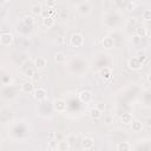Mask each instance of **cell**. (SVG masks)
<instances>
[{"label": "cell", "instance_id": "603a6c76", "mask_svg": "<svg viewBox=\"0 0 151 151\" xmlns=\"http://www.w3.org/2000/svg\"><path fill=\"white\" fill-rule=\"evenodd\" d=\"M142 18L143 20L145 21H151V9L150 8H146L142 12Z\"/></svg>", "mask_w": 151, "mask_h": 151}, {"label": "cell", "instance_id": "52a82bcc", "mask_svg": "<svg viewBox=\"0 0 151 151\" xmlns=\"http://www.w3.org/2000/svg\"><path fill=\"white\" fill-rule=\"evenodd\" d=\"M78 99H79L81 103L87 104V103H90V101L92 100V93H91L90 91H87V90H83V91H80V92L78 93Z\"/></svg>", "mask_w": 151, "mask_h": 151}, {"label": "cell", "instance_id": "3957f363", "mask_svg": "<svg viewBox=\"0 0 151 151\" xmlns=\"http://www.w3.org/2000/svg\"><path fill=\"white\" fill-rule=\"evenodd\" d=\"M142 66H143V63L137 57H132L127 60V67L132 71H138L142 68Z\"/></svg>", "mask_w": 151, "mask_h": 151}, {"label": "cell", "instance_id": "5b68a950", "mask_svg": "<svg viewBox=\"0 0 151 151\" xmlns=\"http://www.w3.org/2000/svg\"><path fill=\"white\" fill-rule=\"evenodd\" d=\"M13 42V34L11 32H2L0 34V44L1 46H9Z\"/></svg>", "mask_w": 151, "mask_h": 151}, {"label": "cell", "instance_id": "d4e9b609", "mask_svg": "<svg viewBox=\"0 0 151 151\" xmlns=\"http://www.w3.org/2000/svg\"><path fill=\"white\" fill-rule=\"evenodd\" d=\"M48 147H50V149H53V150H57V147H58V142H57L55 139H51V140L48 142Z\"/></svg>", "mask_w": 151, "mask_h": 151}, {"label": "cell", "instance_id": "cb8c5ba5", "mask_svg": "<svg viewBox=\"0 0 151 151\" xmlns=\"http://www.w3.org/2000/svg\"><path fill=\"white\" fill-rule=\"evenodd\" d=\"M54 139H55L57 142H60V140L66 139V137H65V134H64L63 132H55V133H54Z\"/></svg>", "mask_w": 151, "mask_h": 151}, {"label": "cell", "instance_id": "8992f818", "mask_svg": "<svg viewBox=\"0 0 151 151\" xmlns=\"http://www.w3.org/2000/svg\"><path fill=\"white\" fill-rule=\"evenodd\" d=\"M33 97H34V99L38 100V101H44V100L47 99V92H46V90L42 88V87H37V88L34 90V92H33Z\"/></svg>", "mask_w": 151, "mask_h": 151}, {"label": "cell", "instance_id": "8fae6325", "mask_svg": "<svg viewBox=\"0 0 151 151\" xmlns=\"http://www.w3.org/2000/svg\"><path fill=\"white\" fill-rule=\"evenodd\" d=\"M101 44H103V47H104V48L110 50V48H113V46H114V40H113L111 37L106 35V37H104V38H103Z\"/></svg>", "mask_w": 151, "mask_h": 151}, {"label": "cell", "instance_id": "8d00e7d4", "mask_svg": "<svg viewBox=\"0 0 151 151\" xmlns=\"http://www.w3.org/2000/svg\"><path fill=\"white\" fill-rule=\"evenodd\" d=\"M12 151H13V150H12Z\"/></svg>", "mask_w": 151, "mask_h": 151}, {"label": "cell", "instance_id": "9c48e42d", "mask_svg": "<svg viewBox=\"0 0 151 151\" xmlns=\"http://www.w3.org/2000/svg\"><path fill=\"white\" fill-rule=\"evenodd\" d=\"M81 146L85 150H91L94 146V140L92 137H84L81 140Z\"/></svg>", "mask_w": 151, "mask_h": 151}, {"label": "cell", "instance_id": "484cf974", "mask_svg": "<svg viewBox=\"0 0 151 151\" xmlns=\"http://www.w3.org/2000/svg\"><path fill=\"white\" fill-rule=\"evenodd\" d=\"M34 70L33 68H27V70H25V72H24V74L26 76V77H28V78H31L32 79V77L34 76Z\"/></svg>", "mask_w": 151, "mask_h": 151}, {"label": "cell", "instance_id": "ba28073f", "mask_svg": "<svg viewBox=\"0 0 151 151\" xmlns=\"http://www.w3.org/2000/svg\"><path fill=\"white\" fill-rule=\"evenodd\" d=\"M34 90H35V87H34L33 81H25L21 85V91L24 93H33Z\"/></svg>", "mask_w": 151, "mask_h": 151}, {"label": "cell", "instance_id": "e575fe53", "mask_svg": "<svg viewBox=\"0 0 151 151\" xmlns=\"http://www.w3.org/2000/svg\"><path fill=\"white\" fill-rule=\"evenodd\" d=\"M47 151H57V150H53V149H50V147H48V149H47Z\"/></svg>", "mask_w": 151, "mask_h": 151}, {"label": "cell", "instance_id": "d6986e66", "mask_svg": "<svg viewBox=\"0 0 151 151\" xmlns=\"http://www.w3.org/2000/svg\"><path fill=\"white\" fill-rule=\"evenodd\" d=\"M120 122L123 123V124H131L132 122H133V117H132V114L131 113H129V112H124L122 116H120Z\"/></svg>", "mask_w": 151, "mask_h": 151}, {"label": "cell", "instance_id": "ffe728a7", "mask_svg": "<svg viewBox=\"0 0 151 151\" xmlns=\"http://www.w3.org/2000/svg\"><path fill=\"white\" fill-rule=\"evenodd\" d=\"M131 130L133 132H136V133L142 132V130H143V123L140 120H133L131 123Z\"/></svg>", "mask_w": 151, "mask_h": 151}, {"label": "cell", "instance_id": "7402d4cb", "mask_svg": "<svg viewBox=\"0 0 151 151\" xmlns=\"http://www.w3.org/2000/svg\"><path fill=\"white\" fill-rule=\"evenodd\" d=\"M54 60H55V63H64L66 60V57L63 52H57L54 54Z\"/></svg>", "mask_w": 151, "mask_h": 151}, {"label": "cell", "instance_id": "30bf717a", "mask_svg": "<svg viewBox=\"0 0 151 151\" xmlns=\"http://www.w3.org/2000/svg\"><path fill=\"white\" fill-rule=\"evenodd\" d=\"M134 33H136V37H138V38L142 39V38H145L147 35L149 31H147V27L146 26H138L134 29Z\"/></svg>", "mask_w": 151, "mask_h": 151}, {"label": "cell", "instance_id": "f546056e", "mask_svg": "<svg viewBox=\"0 0 151 151\" xmlns=\"http://www.w3.org/2000/svg\"><path fill=\"white\" fill-rule=\"evenodd\" d=\"M104 122H105L106 124H111V123H113V118H112L111 116H106V117L104 118Z\"/></svg>", "mask_w": 151, "mask_h": 151}, {"label": "cell", "instance_id": "4fadbf2b", "mask_svg": "<svg viewBox=\"0 0 151 151\" xmlns=\"http://www.w3.org/2000/svg\"><path fill=\"white\" fill-rule=\"evenodd\" d=\"M70 149H71V143L67 139L58 142V147H57L58 151H68Z\"/></svg>", "mask_w": 151, "mask_h": 151}, {"label": "cell", "instance_id": "d590c367", "mask_svg": "<svg viewBox=\"0 0 151 151\" xmlns=\"http://www.w3.org/2000/svg\"><path fill=\"white\" fill-rule=\"evenodd\" d=\"M35 151H39V150H35Z\"/></svg>", "mask_w": 151, "mask_h": 151}, {"label": "cell", "instance_id": "44dd1931", "mask_svg": "<svg viewBox=\"0 0 151 151\" xmlns=\"http://www.w3.org/2000/svg\"><path fill=\"white\" fill-rule=\"evenodd\" d=\"M21 22H22L25 26L31 27V26L34 25V19H33L32 15H24V17L21 18Z\"/></svg>", "mask_w": 151, "mask_h": 151}, {"label": "cell", "instance_id": "e0dca14e", "mask_svg": "<svg viewBox=\"0 0 151 151\" xmlns=\"http://www.w3.org/2000/svg\"><path fill=\"white\" fill-rule=\"evenodd\" d=\"M42 6H41V4H34V5H32V7H31V13L33 14V15H40L41 17V13H42Z\"/></svg>", "mask_w": 151, "mask_h": 151}, {"label": "cell", "instance_id": "5bb4252c", "mask_svg": "<svg viewBox=\"0 0 151 151\" xmlns=\"http://www.w3.org/2000/svg\"><path fill=\"white\" fill-rule=\"evenodd\" d=\"M88 114H90V118H91V119H94V120L100 119V118H101V116H103L101 111H100V110H98L96 106H94V107H92V109L90 110Z\"/></svg>", "mask_w": 151, "mask_h": 151}, {"label": "cell", "instance_id": "d6a6232c", "mask_svg": "<svg viewBox=\"0 0 151 151\" xmlns=\"http://www.w3.org/2000/svg\"><path fill=\"white\" fill-rule=\"evenodd\" d=\"M55 5V1H48L47 2V7H51V8H53L52 6H54Z\"/></svg>", "mask_w": 151, "mask_h": 151}, {"label": "cell", "instance_id": "7c38bea8", "mask_svg": "<svg viewBox=\"0 0 151 151\" xmlns=\"http://www.w3.org/2000/svg\"><path fill=\"white\" fill-rule=\"evenodd\" d=\"M47 65V60L44 58V57H37L35 60H34V66L38 68V70H41V68H45Z\"/></svg>", "mask_w": 151, "mask_h": 151}, {"label": "cell", "instance_id": "7a4b0ae2", "mask_svg": "<svg viewBox=\"0 0 151 151\" xmlns=\"http://www.w3.org/2000/svg\"><path fill=\"white\" fill-rule=\"evenodd\" d=\"M70 44L73 47H81L84 45V35L81 33H73L70 37Z\"/></svg>", "mask_w": 151, "mask_h": 151}, {"label": "cell", "instance_id": "83f0119b", "mask_svg": "<svg viewBox=\"0 0 151 151\" xmlns=\"http://www.w3.org/2000/svg\"><path fill=\"white\" fill-rule=\"evenodd\" d=\"M96 107L103 112V111H105V109H106V105H105L103 101H99V103H97V104H96Z\"/></svg>", "mask_w": 151, "mask_h": 151}, {"label": "cell", "instance_id": "4dcf8cb0", "mask_svg": "<svg viewBox=\"0 0 151 151\" xmlns=\"http://www.w3.org/2000/svg\"><path fill=\"white\" fill-rule=\"evenodd\" d=\"M136 22H137L136 18H131V17H130V18L127 19V25H134Z\"/></svg>", "mask_w": 151, "mask_h": 151}, {"label": "cell", "instance_id": "ac0fdd59", "mask_svg": "<svg viewBox=\"0 0 151 151\" xmlns=\"http://www.w3.org/2000/svg\"><path fill=\"white\" fill-rule=\"evenodd\" d=\"M42 25H44L46 28H52V27L55 25V18L52 15V17H48V18L42 19Z\"/></svg>", "mask_w": 151, "mask_h": 151}, {"label": "cell", "instance_id": "836d02e7", "mask_svg": "<svg viewBox=\"0 0 151 151\" xmlns=\"http://www.w3.org/2000/svg\"><path fill=\"white\" fill-rule=\"evenodd\" d=\"M147 81H149V83L151 84V72H150V73L147 74Z\"/></svg>", "mask_w": 151, "mask_h": 151}, {"label": "cell", "instance_id": "2e32d148", "mask_svg": "<svg viewBox=\"0 0 151 151\" xmlns=\"http://www.w3.org/2000/svg\"><path fill=\"white\" fill-rule=\"evenodd\" d=\"M117 151H131V144L129 142H119L117 144Z\"/></svg>", "mask_w": 151, "mask_h": 151}, {"label": "cell", "instance_id": "9a60e30c", "mask_svg": "<svg viewBox=\"0 0 151 151\" xmlns=\"http://www.w3.org/2000/svg\"><path fill=\"white\" fill-rule=\"evenodd\" d=\"M100 76L104 80H111L112 78V71L110 67H104L100 70Z\"/></svg>", "mask_w": 151, "mask_h": 151}, {"label": "cell", "instance_id": "277c9868", "mask_svg": "<svg viewBox=\"0 0 151 151\" xmlns=\"http://www.w3.org/2000/svg\"><path fill=\"white\" fill-rule=\"evenodd\" d=\"M66 101L61 98H58V99H54L53 100V109L54 111H57L58 113H64L66 111Z\"/></svg>", "mask_w": 151, "mask_h": 151}, {"label": "cell", "instance_id": "4316f807", "mask_svg": "<svg viewBox=\"0 0 151 151\" xmlns=\"http://www.w3.org/2000/svg\"><path fill=\"white\" fill-rule=\"evenodd\" d=\"M137 5H138V2H134V1H133V2H131V1H130V2H127V4H126V9H129V11H133V9H134V7H136Z\"/></svg>", "mask_w": 151, "mask_h": 151}, {"label": "cell", "instance_id": "1f68e13d", "mask_svg": "<svg viewBox=\"0 0 151 151\" xmlns=\"http://www.w3.org/2000/svg\"><path fill=\"white\" fill-rule=\"evenodd\" d=\"M40 78H41V77H40V74L35 72V73H34V76L32 77V80H34V81H37V80H39Z\"/></svg>", "mask_w": 151, "mask_h": 151}, {"label": "cell", "instance_id": "6da1fadb", "mask_svg": "<svg viewBox=\"0 0 151 151\" xmlns=\"http://www.w3.org/2000/svg\"><path fill=\"white\" fill-rule=\"evenodd\" d=\"M91 9H92L91 2L87 1V0L77 4V11H78V13L80 15H88L91 13Z\"/></svg>", "mask_w": 151, "mask_h": 151}, {"label": "cell", "instance_id": "f1b7e54d", "mask_svg": "<svg viewBox=\"0 0 151 151\" xmlns=\"http://www.w3.org/2000/svg\"><path fill=\"white\" fill-rule=\"evenodd\" d=\"M66 139L72 144V143H74V140L77 139V136H76V134H68V136L66 137Z\"/></svg>", "mask_w": 151, "mask_h": 151}]
</instances>
